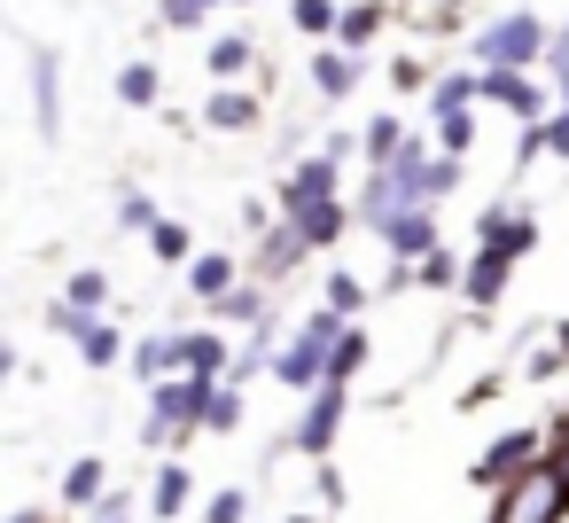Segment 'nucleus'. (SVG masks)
Here are the masks:
<instances>
[{"instance_id":"nucleus-33","label":"nucleus","mask_w":569,"mask_h":523,"mask_svg":"<svg viewBox=\"0 0 569 523\" xmlns=\"http://www.w3.org/2000/svg\"><path fill=\"white\" fill-rule=\"evenodd\" d=\"M460 274H468V258H452V250H429L421 266H413V289H429V297H460Z\"/></svg>"},{"instance_id":"nucleus-14","label":"nucleus","mask_w":569,"mask_h":523,"mask_svg":"<svg viewBox=\"0 0 569 523\" xmlns=\"http://www.w3.org/2000/svg\"><path fill=\"white\" fill-rule=\"evenodd\" d=\"M359 79H367V56H351V48H312V71H305V87L320 95V102H351L359 95Z\"/></svg>"},{"instance_id":"nucleus-25","label":"nucleus","mask_w":569,"mask_h":523,"mask_svg":"<svg viewBox=\"0 0 569 523\" xmlns=\"http://www.w3.org/2000/svg\"><path fill=\"white\" fill-rule=\"evenodd\" d=\"M476 102H483V71H437L429 118H460V110H476Z\"/></svg>"},{"instance_id":"nucleus-17","label":"nucleus","mask_w":569,"mask_h":523,"mask_svg":"<svg viewBox=\"0 0 569 523\" xmlns=\"http://www.w3.org/2000/svg\"><path fill=\"white\" fill-rule=\"evenodd\" d=\"M242 282H250V266H242L234 250H196V266H188V297H196L203 313H211L219 297H234Z\"/></svg>"},{"instance_id":"nucleus-21","label":"nucleus","mask_w":569,"mask_h":523,"mask_svg":"<svg viewBox=\"0 0 569 523\" xmlns=\"http://www.w3.org/2000/svg\"><path fill=\"white\" fill-rule=\"evenodd\" d=\"M133 383L149 391V383H164V375H180V328H149V336H133Z\"/></svg>"},{"instance_id":"nucleus-35","label":"nucleus","mask_w":569,"mask_h":523,"mask_svg":"<svg viewBox=\"0 0 569 523\" xmlns=\"http://www.w3.org/2000/svg\"><path fill=\"white\" fill-rule=\"evenodd\" d=\"M157 219H164V211H157V196H149V188H118V227H126V235H141V243H149V235H157Z\"/></svg>"},{"instance_id":"nucleus-16","label":"nucleus","mask_w":569,"mask_h":523,"mask_svg":"<svg viewBox=\"0 0 569 523\" xmlns=\"http://www.w3.org/2000/svg\"><path fill=\"white\" fill-rule=\"evenodd\" d=\"M234 336L227 328H180V375H203V383H227L234 375Z\"/></svg>"},{"instance_id":"nucleus-22","label":"nucleus","mask_w":569,"mask_h":523,"mask_svg":"<svg viewBox=\"0 0 569 523\" xmlns=\"http://www.w3.org/2000/svg\"><path fill=\"white\" fill-rule=\"evenodd\" d=\"M110 492H118V484H110V461H102V453H79V461L63 468V507H71V515L102 507Z\"/></svg>"},{"instance_id":"nucleus-2","label":"nucleus","mask_w":569,"mask_h":523,"mask_svg":"<svg viewBox=\"0 0 569 523\" xmlns=\"http://www.w3.org/2000/svg\"><path fill=\"white\" fill-rule=\"evenodd\" d=\"M211 391H219V383H203V375H164V383H149L141 445H149V453H172V445H188V437L203 430V414H211Z\"/></svg>"},{"instance_id":"nucleus-5","label":"nucleus","mask_w":569,"mask_h":523,"mask_svg":"<svg viewBox=\"0 0 569 523\" xmlns=\"http://www.w3.org/2000/svg\"><path fill=\"white\" fill-rule=\"evenodd\" d=\"M343 414H351V383H320V391H305L297 430L281 437V453H297V461H328L336 437H343Z\"/></svg>"},{"instance_id":"nucleus-43","label":"nucleus","mask_w":569,"mask_h":523,"mask_svg":"<svg viewBox=\"0 0 569 523\" xmlns=\"http://www.w3.org/2000/svg\"><path fill=\"white\" fill-rule=\"evenodd\" d=\"M9 523H56V515H48V507H17Z\"/></svg>"},{"instance_id":"nucleus-15","label":"nucleus","mask_w":569,"mask_h":523,"mask_svg":"<svg viewBox=\"0 0 569 523\" xmlns=\"http://www.w3.org/2000/svg\"><path fill=\"white\" fill-rule=\"evenodd\" d=\"M507 282H515V258L476 243V250H468V274H460V305H468V313H491V305L507 297Z\"/></svg>"},{"instance_id":"nucleus-28","label":"nucleus","mask_w":569,"mask_h":523,"mask_svg":"<svg viewBox=\"0 0 569 523\" xmlns=\"http://www.w3.org/2000/svg\"><path fill=\"white\" fill-rule=\"evenodd\" d=\"M406 141H413V126H406V118H390V110L359 126V157H367V165H390V157H398Z\"/></svg>"},{"instance_id":"nucleus-9","label":"nucleus","mask_w":569,"mask_h":523,"mask_svg":"<svg viewBox=\"0 0 569 523\" xmlns=\"http://www.w3.org/2000/svg\"><path fill=\"white\" fill-rule=\"evenodd\" d=\"M24 63H32V126H40V141L56 149V141H63V56H56L48 40H32Z\"/></svg>"},{"instance_id":"nucleus-13","label":"nucleus","mask_w":569,"mask_h":523,"mask_svg":"<svg viewBox=\"0 0 569 523\" xmlns=\"http://www.w3.org/2000/svg\"><path fill=\"white\" fill-rule=\"evenodd\" d=\"M305 258H312V250H305V235H297L289 219L258 227V243H250V274H258V282H273V289H281V282H289Z\"/></svg>"},{"instance_id":"nucleus-11","label":"nucleus","mask_w":569,"mask_h":523,"mask_svg":"<svg viewBox=\"0 0 569 523\" xmlns=\"http://www.w3.org/2000/svg\"><path fill=\"white\" fill-rule=\"evenodd\" d=\"M476 243L483 250H507L515 266L538 250V211L530 204H491V211H476Z\"/></svg>"},{"instance_id":"nucleus-12","label":"nucleus","mask_w":569,"mask_h":523,"mask_svg":"<svg viewBox=\"0 0 569 523\" xmlns=\"http://www.w3.org/2000/svg\"><path fill=\"white\" fill-rule=\"evenodd\" d=\"M281 219L305 235V250H312V258H328V250L359 227V204H343V196H336V204H297V211H281Z\"/></svg>"},{"instance_id":"nucleus-38","label":"nucleus","mask_w":569,"mask_h":523,"mask_svg":"<svg viewBox=\"0 0 569 523\" xmlns=\"http://www.w3.org/2000/svg\"><path fill=\"white\" fill-rule=\"evenodd\" d=\"M203 523H250V492H242V484L211 492V500H203Z\"/></svg>"},{"instance_id":"nucleus-18","label":"nucleus","mask_w":569,"mask_h":523,"mask_svg":"<svg viewBox=\"0 0 569 523\" xmlns=\"http://www.w3.org/2000/svg\"><path fill=\"white\" fill-rule=\"evenodd\" d=\"M196 118H203V134H258L266 126V102L250 87H211V102Z\"/></svg>"},{"instance_id":"nucleus-27","label":"nucleus","mask_w":569,"mask_h":523,"mask_svg":"<svg viewBox=\"0 0 569 523\" xmlns=\"http://www.w3.org/2000/svg\"><path fill=\"white\" fill-rule=\"evenodd\" d=\"M289 24H297L305 48H328L336 24H343V0H289Z\"/></svg>"},{"instance_id":"nucleus-26","label":"nucleus","mask_w":569,"mask_h":523,"mask_svg":"<svg viewBox=\"0 0 569 523\" xmlns=\"http://www.w3.org/2000/svg\"><path fill=\"white\" fill-rule=\"evenodd\" d=\"M320 305H328V313H343V320H359V313L375 305V282H367V274H351V266H328Z\"/></svg>"},{"instance_id":"nucleus-39","label":"nucleus","mask_w":569,"mask_h":523,"mask_svg":"<svg viewBox=\"0 0 569 523\" xmlns=\"http://www.w3.org/2000/svg\"><path fill=\"white\" fill-rule=\"evenodd\" d=\"M538 157H553V165H569V102L538 126Z\"/></svg>"},{"instance_id":"nucleus-32","label":"nucleus","mask_w":569,"mask_h":523,"mask_svg":"<svg viewBox=\"0 0 569 523\" xmlns=\"http://www.w3.org/2000/svg\"><path fill=\"white\" fill-rule=\"evenodd\" d=\"M157 87H164V79H157L149 56H133V63L118 71V102H126V110H157Z\"/></svg>"},{"instance_id":"nucleus-45","label":"nucleus","mask_w":569,"mask_h":523,"mask_svg":"<svg viewBox=\"0 0 569 523\" xmlns=\"http://www.w3.org/2000/svg\"><path fill=\"white\" fill-rule=\"evenodd\" d=\"M273 523H320V515H273Z\"/></svg>"},{"instance_id":"nucleus-46","label":"nucleus","mask_w":569,"mask_h":523,"mask_svg":"<svg viewBox=\"0 0 569 523\" xmlns=\"http://www.w3.org/2000/svg\"><path fill=\"white\" fill-rule=\"evenodd\" d=\"M227 9H258V0H227Z\"/></svg>"},{"instance_id":"nucleus-7","label":"nucleus","mask_w":569,"mask_h":523,"mask_svg":"<svg viewBox=\"0 0 569 523\" xmlns=\"http://www.w3.org/2000/svg\"><path fill=\"white\" fill-rule=\"evenodd\" d=\"M483 102L507 110L515 126H546V118L561 110V95L538 87V71H483Z\"/></svg>"},{"instance_id":"nucleus-1","label":"nucleus","mask_w":569,"mask_h":523,"mask_svg":"<svg viewBox=\"0 0 569 523\" xmlns=\"http://www.w3.org/2000/svg\"><path fill=\"white\" fill-rule=\"evenodd\" d=\"M343 328H351L343 313L312 305V313H305V320L281 336V352H273V383H281V391H297V398H305V391H320V383H328V367H336Z\"/></svg>"},{"instance_id":"nucleus-20","label":"nucleus","mask_w":569,"mask_h":523,"mask_svg":"<svg viewBox=\"0 0 569 523\" xmlns=\"http://www.w3.org/2000/svg\"><path fill=\"white\" fill-rule=\"evenodd\" d=\"M211 320H219V328H242V336H250V328H273V320H281V313H273V282H258V274H250L234 297H219V305H211Z\"/></svg>"},{"instance_id":"nucleus-47","label":"nucleus","mask_w":569,"mask_h":523,"mask_svg":"<svg viewBox=\"0 0 569 523\" xmlns=\"http://www.w3.org/2000/svg\"><path fill=\"white\" fill-rule=\"evenodd\" d=\"M561 523H569V515H561Z\"/></svg>"},{"instance_id":"nucleus-34","label":"nucleus","mask_w":569,"mask_h":523,"mask_svg":"<svg viewBox=\"0 0 569 523\" xmlns=\"http://www.w3.org/2000/svg\"><path fill=\"white\" fill-rule=\"evenodd\" d=\"M367 359H375V336L351 320V328H343V344H336V367H328V383H359V375H367Z\"/></svg>"},{"instance_id":"nucleus-6","label":"nucleus","mask_w":569,"mask_h":523,"mask_svg":"<svg viewBox=\"0 0 569 523\" xmlns=\"http://www.w3.org/2000/svg\"><path fill=\"white\" fill-rule=\"evenodd\" d=\"M546 445H553V430H530V422H522V430H499V437L476 453V484H483V492L515 484L522 468H538V461H546Z\"/></svg>"},{"instance_id":"nucleus-44","label":"nucleus","mask_w":569,"mask_h":523,"mask_svg":"<svg viewBox=\"0 0 569 523\" xmlns=\"http://www.w3.org/2000/svg\"><path fill=\"white\" fill-rule=\"evenodd\" d=\"M546 79H553V95H561V102H569V71H546Z\"/></svg>"},{"instance_id":"nucleus-10","label":"nucleus","mask_w":569,"mask_h":523,"mask_svg":"<svg viewBox=\"0 0 569 523\" xmlns=\"http://www.w3.org/2000/svg\"><path fill=\"white\" fill-rule=\"evenodd\" d=\"M336 196H343V157H336V149L297 157L289 180H281V211H297V204H336Z\"/></svg>"},{"instance_id":"nucleus-29","label":"nucleus","mask_w":569,"mask_h":523,"mask_svg":"<svg viewBox=\"0 0 569 523\" xmlns=\"http://www.w3.org/2000/svg\"><path fill=\"white\" fill-rule=\"evenodd\" d=\"M149 258H157V266H196V227L164 211V219H157V235H149Z\"/></svg>"},{"instance_id":"nucleus-30","label":"nucleus","mask_w":569,"mask_h":523,"mask_svg":"<svg viewBox=\"0 0 569 523\" xmlns=\"http://www.w3.org/2000/svg\"><path fill=\"white\" fill-rule=\"evenodd\" d=\"M110 297H118V282H110L102 266H79V274L63 282V305H79V313H110Z\"/></svg>"},{"instance_id":"nucleus-41","label":"nucleus","mask_w":569,"mask_h":523,"mask_svg":"<svg viewBox=\"0 0 569 523\" xmlns=\"http://www.w3.org/2000/svg\"><path fill=\"white\" fill-rule=\"evenodd\" d=\"M87 523H133V492H110L102 507H87Z\"/></svg>"},{"instance_id":"nucleus-3","label":"nucleus","mask_w":569,"mask_h":523,"mask_svg":"<svg viewBox=\"0 0 569 523\" xmlns=\"http://www.w3.org/2000/svg\"><path fill=\"white\" fill-rule=\"evenodd\" d=\"M553 48V24H538L530 9H507L491 24H476V71H538Z\"/></svg>"},{"instance_id":"nucleus-8","label":"nucleus","mask_w":569,"mask_h":523,"mask_svg":"<svg viewBox=\"0 0 569 523\" xmlns=\"http://www.w3.org/2000/svg\"><path fill=\"white\" fill-rule=\"evenodd\" d=\"M375 243L390 250V266H421L429 250H445V227H437V204H406L375 227Z\"/></svg>"},{"instance_id":"nucleus-42","label":"nucleus","mask_w":569,"mask_h":523,"mask_svg":"<svg viewBox=\"0 0 569 523\" xmlns=\"http://www.w3.org/2000/svg\"><path fill=\"white\" fill-rule=\"evenodd\" d=\"M546 71H569V17L553 24V48H546Z\"/></svg>"},{"instance_id":"nucleus-37","label":"nucleus","mask_w":569,"mask_h":523,"mask_svg":"<svg viewBox=\"0 0 569 523\" xmlns=\"http://www.w3.org/2000/svg\"><path fill=\"white\" fill-rule=\"evenodd\" d=\"M445 157H460L468 165V149H476V110H460V118H437V134H429Z\"/></svg>"},{"instance_id":"nucleus-24","label":"nucleus","mask_w":569,"mask_h":523,"mask_svg":"<svg viewBox=\"0 0 569 523\" xmlns=\"http://www.w3.org/2000/svg\"><path fill=\"white\" fill-rule=\"evenodd\" d=\"M188 492H196L188 461H157V484H149V515H157V523H180V515H188Z\"/></svg>"},{"instance_id":"nucleus-23","label":"nucleus","mask_w":569,"mask_h":523,"mask_svg":"<svg viewBox=\"0 0 569 523\" xmlns=\"http://www.w3.org/2000/svg\"><path fill=\"white\" fill-rule=\"evenodd\" d=\"M382 24H390V0H343V24H336V48H351V56H375Z\"/></svg>"},{"instance_id":"nucleus-4","label":"nucleus","mask_w":569,"mask_h":523,"mask_svg":"<svg viewBox=\"0 0 569 523\" xmlns=\"http://www.w3.org/2000/svg\"><path fill=\"white\" fill-rule=\"evenodd\" d=\"M48 328H56V336H63L94 375H110V367H126V359H133V344H126V328H118L110 313H79V305H63V297H56V305H48Z\"/></svg>"},{"instance_id":"nucleus-36","label":"nucleus","mask_w":569,"mask_h":523,"mask_svg":"<svg viewBox=\"0 0 569 523\" xmlns=\"http://www.w3.org/2000/svg\"><path fill=\"white\" fill-rule=\"evenodd\" d=\"M242 414H250L242 383H219V391H211V414H203V430H211V437H234V430H242Z\"/></svg>"},{"instance_id":"nucleus-31","label":"nucleus","mask_w":569,"mask_h":523,"mask_svg":"<svg viewBox=\"0 0 569 523\" xmlns=\"http://www.w3.org/2000/svg\"><path fill=\"white\" fill-rule=\"evenodd\" d=\"M219 9H227V0H157V24L188 40V32H203V24H211Z\"/></svg>"},{"instance_id":"nucleus-19","label":"nucleus","mask_w":569,"mask_h":523,"mask_svg":"<svg viewBox=\"0 0 569 523\" xmlns=\"http://www.w3.org/2000/svg\"><path fill=\"white\" fill-rule=\"evenodd\" d=\"M258 63H266V56H258V40H250V32H211V40H203V71H211L219 87H242Z\"/></svg>"},{"instance_id":"nucleus-40","label":"nucleus","mask_w":569,"mask_h":523,"mask_svg":"<svg viewBox=\"0 0 569 523\" xmlns=\"http://www.w3.org/2000/svg\"><path fill=\"white\" fill-rule=\"evenodd\" d=\"M390 79H398V95H429V87H437L421 56H398V63H390Z\"/></svg>"}]
</instances>
